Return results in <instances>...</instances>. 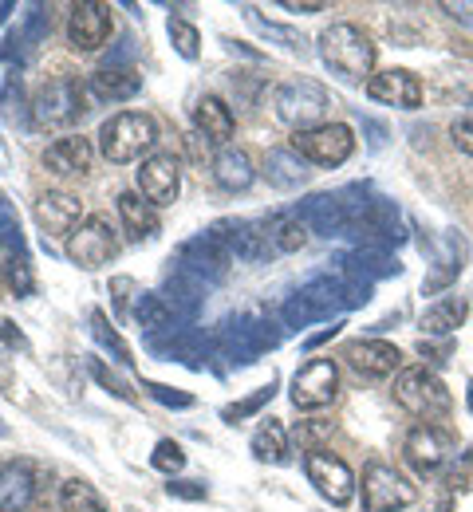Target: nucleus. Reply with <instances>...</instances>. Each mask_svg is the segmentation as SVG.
Wrapping results in <instances>:
<instances>
[{
  "mask_svg": "<svg viewBox=\"0 0 473 512\" xmlns=\"http://www.w3.org/2000/svg\"><path fill=\"white\" fill-rule=\"evenodd\" d=\"M371 300V284L351 280V276H316L308 280L288 304H284V323L288 327H308L316 320H332L339 312L363 308Z\"/></svg>",
  "mask_w": 473,
  "mask_h": 512,
  "instance_id": "f257e3e1",
  "label": "nucleus"
},
{
  "mask_svg": "<svg viewBox=\"0 0 473 512\" xmlns=\"http://www.w3.org/2000/svg\"><path fill=\"white\" fill-rule=\"evenodd\" d=\"M316 52H320L324 67L332 75H339L343 83H363L371 75V67H375V44L355 24H332V28H324L320 40H316Z\"/></svg>",
  "mask_w": 473,
  "mask_h": 512,
  "instance_id": "f03ea898",
  "label": "nucleus"
},
{
  "mask_svg": "<svg viewBox=\"0 0 473 512\" xmlns=\"http://www.w3.org/2000/svg\"><path fill=\"white\" fill-rule=\"evenodd\" d=\"M395 402L403 406L406 414H414V418H422L430 426L434 422H446L450 410H454L450 390H446V383L430 367H406V371H399V379H395Z\"/></svg>",
  "mask_w": 473,
  "mask_h": 512,
  "instance_id": "7ed1b4c3",
  "label": "nucleus"
},
{
  "mask_svg": "<svg viewBox=\"0 0 473 512\" xmlns=\"http://www.w3.org/2000/svg\"><path fill=\"white\" fill-rule=\"evenodd\" d=\"M332 95L316 83V79H288L272 91V111L284 127L292 130H312L320 127V119L328 115Z\"/></svg>",
  "mask_w": 473,
  "mask_h": 512,
  "instance_id": "20e7f679",
  "label": "nucleus"
},
{
  "mask_svg": "<svg viewBox=\"0 0 473 512\" xmlns=\"http://www.w3.org/2000/svg\"><path fill=\"white\" fill-rule=\"evenodd\" d=\"M217 351L233 363V367H249L257 363L265 351H272L280 343V323L276 320H257V316H241V320H229L217 331Z\"/></svg>",
  "mask_w": 473,
  "mask_h": 512,
  "instance_id": "39448f33",
  "label": "nucleus"
},
{
  "mask_svg": "<svg viewBox=\"0 0 473 512\" xmlns=\"http://www.w3.org/2000/svg\"><path fill=\"white\" fill-rule=\"evenodd\" d=\"M154 142H158V123L150 115H142V111H123V115L107 119L103 130H99V150L115 166L142 158Z\"/></svg>",
  "mask_w": 473,
  "mask_h": 512,
  "instance_id": "423d86ee",
  "label": "nucleus"
},
{
  "mask_svg": "<svg viewBox=\"0 0 473 512\" xmlns=\"http://www.w3.org/2000/svg\"><path fill=\"white\" fill-rule=\"evenodd\" d=\"M83 115H87V91H83V83H79L75 75H68V71L56 75V79H48V83L40 87L36 103H32V119L48 130L71 127V123H79Z\"/></svg>",
  "mask_w": 473,
  "mask_h": 512,
  "instance_id": "0eeeda50",
  "label": "nucleus"
},
{
  "mask_svg": "<svg viewBox=\"0 0 473 512\" xmlns=\"http://www.w3.org/2000/svg\"><path fill=\"white\" fill-rule=\"evenodd\" d=\"M418 501V489L387 461H367L363 469V512H399Z\"/></svg>",
  "mask_w": 473,
  "mask_h": 512,
  "instance_id": "6e6552de",
  "label": "nucleus"
},
{
  "mask_svg": "<svg viewBox=\"0 0 473 512\" xmlns=\"http://www.w3.org/2000/svg\"><path fill=\"white\" fill-rule=\"evenodd\" d=\"M209 237L233 256V260H245V264H265L272 253V241H269V221H217L209 225Z\"/></svg>",
  "mask_w": 473,
  "mask_h": 512,
  "instance_id": "1a4fd4ad",
  "label": "nucleus"
},
{
  "mask_svg": "<svg viewBox=\"0 0 473 512\" xmlns=\"http://www.w3.org/2000/svg\"><path fill=\"white\" fill-rule=\"evenodd\" d=\"M304 473H308V481L316 485V493L328 501V505H351V497H355V473L347 469V461L336 457V453H328V449H308L304 453Z\"/></svg>",
  "mask_w": 473,
  "mask_h": 512,
  "instance_id": "9d476101",
  "label": "nucleus"
},
{
  "mask_svg": "<svg viewBox=\"0 0 473 512\" xmlns=\"http://www.w3.org/2000/svg\"><path fill=\"white\" fill-rule=\"evenodd\" d=\"M406 465L418 473V477H434L450 457H454V434L446 426H430V422H418L403 442Z\"/></svg>",
  "mask_w": 473,
  "mask_h": 512,
  "instance_id": "9b49d317",
  "label": "nucleus"
},
{
  "mask_svg": "<svg viewBox=\"0 0 473 512\" xmlns=\"http://www.w3.org/2000/svg\"><path fill=\"white\" fill-rule=\"evenodd\" d=\"M292 150L316 166H343L355 150V138H351V127L343 123H320L312 130H296Z\"/></svg>",
  "mask_w": 473,
  "mask_h": 512,
  "instance_id": "f8f14e48",
  "label": "nucleus"
},
{
  "mask_svg": "<svg viewBox=\"0 0 473 512\" xmlns=\"http://www.w3.org/2000/svg\"><path fill=\"white\" fill-rule=\"evenodd\" d=\"M355 186L343 193H312L308 201H300L296 217L308 225V233H320V237H347V225H351V209H355Z\"/></svg>",
  "mask_w": 473,
  "mask_h": 512,
  "instance_id": "ddd939ff",
  "label": "nucleus"
},
{
  "mask_svg": "<svg viewBox=\"0 0 473 512\" xmlns=\"http://www.w3.org/2000/svg\"><path fill=\"white\" fill-rule=\"evenodd\" d=\"M115 253H119V233H115L111 217H103V213L87 217L68 237V256L79 268H99V264H107Z\"/></svg>",
  "mask_w": 473,
  "mask_h": 512,
  "instance_id": "4468645a",
  "label": "nucleus"
},
{
  "mask_svg": "<svg viewBox=\"0 0 473 512\" xmlns=\"http://www.w3.org/2000/svg\"><path fill=\"white\" fill-rule=\"evenodd\" d=\"M339 390V371L332 359H308L296 375H292V406L296 410H320L336 398Z\"/></svg>",
  "mask_w": 473,
  "mask_h": 512,
  "instance_id": "2eb2a0df",
  "label": "nucleus"
},
{
  "mask_svg": "<svg viewBox=\"0 0 473 512\" xmlns=\"http://www.w3.org/2000/svg\"><path fill=\"white\" fill-rule=\"evenodd\" d=\"M111 4L79 0L68 12V44L75 52H99L111 40Z\"/></svg>",
  "mask_w": 473,
  "mask_h": 512,
  "instance_id": "dca6fc26",
  "label": "nucleus"
},
{
  "mask_svg": "<svg viewBox=\"0 0 473 512\" xmlns=\"http://www.w3.org/2000/svg\"><path fill=\"white\" fill-rule=\"evenodd\" d=\"M229 264H233V256L225 253L209 233L190 237V241L178 249V260H174V268L198 276L202 284H221V280L229 276Z\"/></svg>",
  "mask_w": 473,
  "mask_h": 512,
  "instance_id": "f3484780",
  "label": "nucleus"
},
{
  "mask_svg": "<svg viewBox=\"0 0 473 512\" xmlns=\"http://www.w3.org/2000/svg\"><path fill=\"white\" fill-rule=\"evenodd\" d=\"M138 193L150 201V205H174L178 190H182V170H178V158L174 154H150L135 174Z\"/></svg>",
  "mask_w": 473,
  "mask_h": 512,
  "instance_id": "a211bd4d",
  "label": "nucleus"
},
{
  "mask_svg": "<svg viewBox=\"0 0 473 512\" xmlns=\"http://www.w3.org/2000/svg\"><path fill=\"white\" fill-rule=\"evenodd\" d=\"M52 32V8L48 4H24V12H20V20H16V28L4 36V44H0V60H24L44 36Z\"/></svg>",
  "mask_w": 473,
  "mask_h": 512,
  "instance_id": "6ab92c4d",
  "label": "nucleus"
},
{
  "mask_svg": "<svg viewBox=\"0 0 473 512\" xmlns=\"http://www.w3.org/2000/svg\"><path fill=\"white\" fill-rule=\"evenodd\" d=\"M367 95L375 103H387V107L418 111L422 107V79L406 67H391V71H379V75L367 79Z\"/></svg>",
  "mask_w": 473,
  "mask_h": 512,
  "instance_id": "aec40b11",
  "label": "nucleus"
},
{
  "mask_svg": "<svg viewBox=\"0 0 473 512\" xmlns=\"http://www.w3.org/2000/svg\"><path fill=\"white\" fill-rule=\"evenodd\" d=\"M336 264H339V276H351V280H363V284L403 272L399 256L391 253V249H371V245H355L351 253H339Z\"/></svg>",
  "mask_w": 473,
  "mask_h": 512,
  "instance_id": "412c9836",
  "label": "nucleus"
},
{
  "mask_svg": "<svg viewBox=\"0 0 473 512\" xmlns=\"http://www.w3.org/2000/svg\"><path fill=\"white\" fill-rule=\"evenodd\" d=\"M347 363L363 375V379H387L403 367V351L395 343H383V339H355L347 347Z\"/></svg>",
  "mask_w": 473,
  "mask_h": 512,
  "instance_id": "4be33fe9",
  "label": "nucleus"
},
{
  "mask_svg": "<svg viewBox=\"0 0 473 512\" xmlns=\"http://www.w3.org/2000/svg\"><path fill=\"white\" fill-rule=\"evenodd\" d=\"M91 142L83 134H68V138H56L48 150H44V170L56 174V178H83L91 170Z\"/></svg>",
  "mask_w": 473,
  "mask_h": 512,
  "instance_id": "5701e85b",
  "label": "nucleus"
},
{
  "mask_svg": "<svg viewBox=\"0 0 473 512\" xmlns=\"http://www.w3.org/2000/svg\"><path fill=\"white\" fill-rule=\"evenodd\" d=\"M83 205L79 197L71 193H44L36 201V225L44 229V237H64V233H75L83 221H79Z\"/></svg>",
  "mask_w": 473,
  "mask_h": 512,
  "instance_id": "b1692460",
  "label": "nucleus"
},
{
  "mask_svg": "<svg viewBox=\"0 0 473 512\" xmlns=\"http://www.w3.org/2000/svg\"><path fill=\"white\" fill-rule=\"evenodd\" d=\"M202 296H205V284L198 280V276L182 272V268H174V272L166 276V284H162V300L170 304V312L178 316V323L198 320V312H202Z\"/></svg>",
  "mask_w": 473,
  "mask_h": 512,
  "instance_id": "393cba45",
  "label": "nucleus"
},
{
  "mask_svg": "<svg viewBox=\"0 0 473 512\" xmlns=\"http://www.w3.org/2000/svg\"><path fill=\"white\" fill-rule=\"evenodd\" d=\"M36 497V473L28 461L0 465V512H24Z\"/></svg>",
  "mask_w": 473,
  "mask_h": 512,
  "instance_id": "a878e982",
  "label": "nucleus"
},
{
  "mask_svg": "<svg viewBox=\"0 0 473 512\" xmlns=\"http://www.w3.org/2000/svg\"><path fill=\"white\" fill-rule=\"evenodd\" d=\"M462 260H466V241L458 233H442L434 245V272L422 280V292H438V288L454 284L462 272Z\"/></svg>",
  "mask_w": 473,
  "mask_h": 512,
  "instance_id": "bb28decb",
  "label": "nucleus"
},
{
  "mask_svg": "<svg viewBox=\"0 0 473 512\" xmlns=\"http://www.w3.org/2000/svg\"><path fill=\"white\" fill-rule=\"evenodd\" d=\"M142 91V75L135 67H99L91 75V95L103 103H127Z\"/></svg>",
  "mask_w": 473,
  "mask_h": 512,
  "instance_id": "cd10ccee",
  "label": "nucleus"
},
{
  "mask_svg": "<svg viewBox=\"0 0 473 512\" xmlns=\"http://www.w3.org/2000/svg\"><path fill=\"white\" fill-rule=\"evenodd\" d=\"M194 127H198V134H202L205 142L225 146L233 138V130H237V119H233V111L217 95H202L198 107H194Z\"/></svg>",
  "mask_w": 473,
  "mask_h": 512,
  "instance_id": "c85d7f7f",
  "label": "nucleus"
},
{
  "mask_svg": "<svg viewBox=\"0 0 473 512\" xmlns=\"http://www.w3.org/2000/svg\"><path fill=\"white\" fill-rule=\"evenodd\" d=\"M209 170H213V182L229 193L249 190V186H253V178H257V170H253L249 154H245V150H233V146L217 150V158H213V166H209Z\"/></svg>",
  "mask_w": 473,
  "mask_h": 512,
  "instance_id": "c756f323",
  "label": "nucleus"
},
{
  "mask_svg": "<svg viewBox=\"0 0 473 512\" xmlns=\"http://www.w3.org/2000/svg\"><path fill=\"white\" fill-rule=\"evenodd\" d=\"M470 316V304L462 300V296H446V300H438L434 308H426L422 312V331H426V339H450L462 323Z\"/></svg>",
  "mask_w": 473,
  "mask_h": 512,
  "instance_id": "7c9ffc66",
  "label": "nucleus"
},
{
  "mask_svg": "<svg viewBox=\"0 0 473 512\" xmlns=\"http://www.w3.org/2000/svg\"><path fill=\"white\" fill-rule=\"evenodd\" d=\"M119 217H123V225H127V233L135 241H154L158 229H162L158 209L142 193H119Z\"/></svg>",
  "mask_w": 473,
  "mask_h": 512,
  "instance_id": "2f4dec72",
  "label": "nucleus"
},
{
  "mask_svg": "<svg viewBox=\"0 0 473 512\" xmlns=\"http://www.w3.org/2000/svg\"><path fill=\"white\" fill-rule=\"evenodd\" d=\"M265 178H269V186H276V190H296V186L308 182V166H304V158L296 150H269Z\"/></svg>",
  "mask_w": 473,
  "mask_h": 512,
  "instance_id": "473e14b6",
  "label": "nucleus"
},
{
  "mask_svg": "<svg viewBox=\"0 0 473 512\" xmlns=\"http://www.w3.org/2000/svg\"><path fill=\"white\" fill-rule=\"evenodd\" d=\"M135 323L154 339V335H162V331H174V327H178V316L170 312V304L162 300V292H138Z\"/></svg>",
  "mask_w": 473,
  "mask_h": 512,
  "instance_id": "72a5a7b5",
  "label": "nucleus"
},
{
  "mask_svg": "<svg viewBox=\"0 0 473 512\" xmlns=\"http://www.w3.org/2000/svg\"><path fill=\"white\" fill-rule=\"evenodd\" d=\"M253 457L257 461H269V465H284L288 461V434L276 418H265L253 434Z\"/></svg>",
  "mask_w": 473,
  "mask_h": 512,
  "instance_id": "f704fd0d",
  "label": "nucleus"
},
{
  "mask_svg": "<svg viewBox=\"0 0 473 512\" xmlns=\"http://www.w3.org/2000/svg\"><path fill=\"white\" fill-rule=\"evenodd\" d=\"M269 241H272V253H296L308 241V225L296 213H276L269 221Z\"/></svg>",
  "mask_w": 473,
  "mask_h": 512,
  "instance_id": "c9c22d12",
  "label": "nucleus"
},
{
  "mask_svg": "<svg viewBox=\"0 0 473 512\" xmlns=\"http://www.w3.org/2000/svg\"><path fill=\"white\" fill-rule=\"evenodd\" d=\"M245 20H249V24H253V28L265 36V40H272V44H280V48H288V52H300V56L308 52V40H304L296 28L276 24V20H265V16H261L253 4H245Z\"/></svg>",
  "mask_w": 473,
  "mask_h": 512,
  "instance_id": "e433bc0d",
  "label": "nucleus"
},
{
  "mask_svg": "<svg viewBox=\"0 0 473 512\" xmlns=\"http://www.w3.org/2000/svg\"><path fill=\"white\" fill-rule=\"evenodd\" d=\"M0 107H4V119H8L12 127H20V130L32 127V103H28L24 83H20L16 71H12V75L4 79V87H0Z\"/></svg>",
  "mask_w": 473,
  "mask_h": 512,
  "instance_id": "4c0bfd02",
  "label": "nucleus"
},
{
  "mask_svg": "<svg viewBox=\"0 0 473 512\" xmlns=\"http://www.w3.org/2000/svg\"><path fill=\"white\" fill-rule=\"evenodd\" d=\"M276 386H280V383H276V379H269V386H257L249 398H241V402H229V406L221 410V418H225V422H233V426H237V422H245V418H253L261 406H269V402H272Z\"/></svg>",
  "mask_w": 473,
  "mask_h": 512,
  "instance_id": "58836bf2",
  "label": "nucleus"
},
{
  "mask_svg": "<svg viewBox=\"0 0 473 512\" xmlns=\"http://www.w3.org/2000/svg\"><path fill=\"white\" fill-rule=\"evenodd\" d=\"M60 509L64 512H107L103 509V501H99V493H95L87 481H68V485L60 489Z\"/></svg>",
  "mask_w": 473,
  "mask_h": 512,
  "instance_id": "ea45409f",
  "label": "nucleus"
},
{
  "mask_svg": "<svg viewBox=\"0 0 473 512\" xmlns=\"http://www.w3.org/2000/svg\"><path fill=\"white\" fill-rule=\"evenodd\" d=\"M91 335H95V343H99L103 351H111L119 363H131V347L123 343V335L111 327V320H107L103 312H91Z\"/></svg>",
  "mask_w": 473,
  "mask_h": 512,
  "instance_id": "a19ab883",
  "label": "nucleus"
},
{
  "mask_svg": "<svg viewBox=\"0 0 473 512\" xmlns=\"http://www.w3.org/2000/svg\"><path fill=\"white\" fill-rule=\"evenodd\" d=\"M4 280L16 296H32L36 292V276H32V264H28V253H8L4 260Z\"/></svg>",
  "mask_w": 473,
  "mask_h": 512,
  "instance_id": "79ce46f5",
  "label": "nucleus"
},
{
  "mask_svg": "<svg viewBox=\"0 0 473 512\" xmlns=\"http://www.w3.org/2000/svg\"><path fill=\"white\" fill-rule=\"evenodd\" d=\"M0 249L4 253H24V229H20L16 205L8 197H0Z\"/></svg>",
  "mask_w": 473,
  "mask_h": 512,
  "instance_id": "37998d69",
  "label": "nucleus"
},
{
  "mask_svg": "<svg viewBox=\"0 0 473 512\" xmlns=\"http://www.w3.org/2000/svg\"><path fill=\"white\" fill-rule=\"evenodd\" d=\"M170 44L178 48L182 60H198L202 56V36H198V28L190 20H174L170 16Z\"/></svg>",
  "mask_w": 473,
  "mask_h": 512,
  "instance_id": "c03bdc74",
  "label": "nucleus"
},
{
  "mask_svg": "<svg viewBox=\"0 0 473 512\" xmlns=\"http://www.w3.org/2000/svg\"><path fill=\"white\" fill-rule=\"evenodd\" d=\"M87 371H91V379L103 386V390H111L115 398H123V402H135V390H131V383L119 375V371H111L103 359H87Z\"/></svg>",
  "mask_w": 473,
  "mask_h": 512,
  "instance_id": "a18cd8bd",
  "label": "nucleus"
},
{
  "mask_svg": "<svg viewBox=\"0 0 473 512\" xmlns=\"http://www.w3.org/2000/svg\"><path fill=\"white\" fill-rule=\"evenodd\" d=\"M150 465L158 469V473H166V477H174V473H182L186 469V453H182V446L178 442H158L154 446V457H150Z\"/></svg>",
  "mask_w": 473,
  "mask_h": 512,
  "instance_id": "49530a36",
  "label": "nucleus"
},
{
  "mask_svg": "<svg viewBox=\"0 0 473 512\" xmlns=\"http://www.w3.org/2000/svg\"><path fill=\"white\" fill-rule=\"evenodd\" d=\"M142 390L154 398V402H162V406H170V410H190L194 406V394L190 390H178V386H166V383H142Z\"/></svg>",
  "mask_w": 473,
  "mask_h": 512,
  "instance_id": "de8ad7c7",
  "label": "nucleus"
},
{
  "mask_svg": "<svg viewBox=\"0 0 473 512\" xmlns=\"http://www.w3.org/2000/svg\"><path fill=\"white\" fill-rule=\"evenodd\" d=\"M446 485L450 489H473V446L454 457V465L446 473Z\"/></svg>",
  "mask_w": 473,
  "mask_h": 512,
  "instance_id": "09e8293b",
  "label": "nucleus"
},
{
  "mask_svg": "<svg viewBox=\"0 0 473 512\" xmlns=\"http://www.w3.org/2000/svg\"><path fill=\"white\" fill-rule=\"evenodd\" d=\"M418 355H422L430 367H442V363H450V355H454V339H418Z\"/></svg>",
  "mask_w": 473,
  "mask_h": 512,
  "instance_id": "8fccbe9b",
  "label": "nucleus"
},
{
  "mask_svg": "<svg viewBox=\"0 0 473 512\" xmlns=\"http://www.w3.org/2000/svg\"><path fill=\"white\" fill-rule=\"evenodd\" d=\"M166 493H170V497H178V501H205V497H209L205 481H182V477H170Z\"/></svg>",
  "mask_w": 473,
  "mask_h": 512,
  "instance_id": "3c124183",
  "label": "nucleus"
},
{
  "mask_svg": "<svg viewBox=\"0 0 473 512\" xmlns=\"http://www.w3.org/2000/svg\"><path fill=\"white\" fill-rule=\"evenodd\" d=\"M131 292H135V280H131V276H115V280H111V296H115L119 316H127V308H131Z\"/></svg>",
  "mask_w": 473,
  "mask_h": 512,
  "instance_id": "603ef678",
  "label": "nucleus"
},
{
  "mask_svg": "<svg viewBox=\"0 0 473 512\" xmlns=\"http://www.w3.org/2000/svg\"><path fill=\"white\" fill-rule=\"evenodd\" d=\"M450 134H454V146H458L462 154H470V158H473V115L458 119V123L450 127Z\"/></svg>",
  "mask_w": 473,
  "mask_h": 512,
  "instance_id": "864d4df0",
  "label": "nucleus"
},
{
  "mask_svg": "<svg viewBox=\"0 0 473 512\" xmlns=\"http://www.w3.org/2000/svg\"><path fill=\"white\" fill-rule=\"evenodd\" d=\"M438 8H442L450 20H458V24H470V28H473V0H442Z\"/></svg>",
  "mask_w": 473,
  "mask_h": 512,
  "instance_id": "5fc2aeb1",
  "label": "nucleus"
},
{
  "mask_svg": "<svg viewBox=\"0 0 473 512\" xmlns=\"http://www.w3.org/2000/svg\"><path fill=\"white\" fill-rule=\"evenodd\" d=\"M0 343H4L8 351H28V339L16 331V323L4 320V316H0Z\"/></svg>",
  "mask_w": 473,
  "mask_h": 512,
  "instance_id": "6e6d98bb",
  "label": "nucleus"
},
{
  "mask_svg": "<svg viewBox=\"0 0 473 512\" xmlns=\"http://www.w3.org/2000/svg\"><path fill=\"white\" fill-rule=\"evenodd\" d=\"M324 434H332L328 422H304V426H296V442H300V446H312V442L324 438Z\"/></svg>",
  "mask_w": 473,
  "mask_h": 512,
  "instance_id": "4d7b16f0",
  "label": "nucleus"
},
{
  "mask_svg": "<svg viewBox=\"0 0 473 512\" xmlns=\"http://www.w3.org/2000/svg\"><path fill=\"white\" fill-rule=\"evenodd\" d=\"M359 123H363V134H367V146H371V150H383V146H387V127H383V123L363 119V115H359Z\"/></svg>",
  "mask_w": 473,
  "mask_h": 512,
  "instance_id": "13d9d810",
  "label": "nucleus"
},
{
  "mask_svg": "<svg viewBox=\"0 0 473 512\" xmlns=\"http://www.w3.org/2000/svg\"><path fill=\"white\" fill-rule=\"evenodd\" d=\"M339 327H343V323H328V327H320V331H316V335H308V339H304V351H316V347H324V343H328V339H336L339 335Z\"/></svg>",
  "mask_w": 473,
  "mask_h": 512,
  "instance_id": "bf43d9fd",
  "label": "nucleus"
},
{
  "mask_svg": "<svg viewBox=\"0 0 473 512\" xmlns=\"http://www.w3.org/2000/svg\"><path fill=\"white\" fill-rule=\"evenodd\" d=\"M280 4H284L288 12H324V8H328L324 0H304V4H300V0H280Z\"/></svg>",
  "mask_w": 473,
  "mask_h": 512,
  "instance_id": "052dcab7",
  "label": "nucleus"
},
{
  "mask_svg": "<svg viewBox=\"0 0 473 512\" xmlns=\"http://www.w3.org/2000/svg\"><path fill=\"white\" fill-rule=\"evenodd\" d=\"M0 390H8V394H12V375H8L4 367H0Z\"/></svg>",
  "mask_w": 473,
  "mask_h": 512,
  "instance_id": "680f3d73",
  "label": "nucleus"
},
{
  "mask_svg": "<svg viewBox=\"0 0 473 512\" xmlns=\"http://www.w3.org/2000/svg\"><path fill=\"white\" fill-rule=\"evenodd\" d=\"M466 402H470V414H473V379H470V390H466Z\"/></svg>",
  "mask_w": 473,
  "mask_h": 512,
  "instance_id": "e2e57ef3",
  "label": "nucleus"
},
{
  "mask_svg": "<svg viewBox=\"0 0 473 512\" xmlns=\"http://www.w3.org/2000/svg\"><path fill=\"white\" fill-rule=\"evenodd\" d=\"M4 434H8V426H4V422H0V438H4Z\"/></svg>",
  "mask_w": 473,
  "mask_h": 512,
  "instance_id": "0e129e2a",
  "label": "nucleus"
},
{
  "mask_svg": "<svg viewBox=\"0 0 473 512\" xmlns=\"http://www.w3.org/2000/svg\"><path fill=\"white\" fill-rule=\"evenodd\" d=\"M434 512H450V509H446V505H438V509H434Z\"/></svg>",
  "mask_w": 473,
  "mask_h": 512,
  "instance_id": "69168bd1",
  "label": "nucleus"
},
{
  "mask_svg": "<svg viewBox=\"0 0 473 512\" xmlns=\"http://www.w3.org/2000/svg\"><path fill=\"white\" fill-rule=\"evenodd\" d=\"M127 512H138V509H127Z\"/></svg>",
  "mask_w": 473,
  "mask_h": 512,
  "instance_id": "338daca9",
  "label": "nucleus"
}]
</instances>
